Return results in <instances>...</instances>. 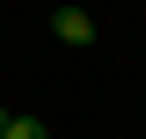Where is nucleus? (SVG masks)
<instances>
[{"mask_svg": "<svg viewBox=\"0 0 146 139\" xmlns=\"http://www.w3.org/2000/svg\"><path fill=\"white\" fill-rule=\"evenodd\" d=\"M0 139H51V124H44V117H7Z\"/></svg>", "mask_w": 146, "mask_h": 139, "instance_id": "2", "label": "nucleus"}, {"mask_svg": "<svg viewBox=\"0 0 146 139\" xmlns=\"http://www.w3.org/2000/svg\"><path fill=\"white\" fill-rule=\"evenodd\" d=\"M51 37L80 51V44H95V15L88 7H51Z\"/></svg>", "mask_w": 146, "mask_h": 139, "instance_id": "1", "label": "nucleus"}, {"mask_svg": "<svg viewBox=\"0 0 146 139\" xmlns=\"http://www.w3.org/2000/svg\"><path fill=\"white\" fill-rule=\"evenodd\" d=\"M7 117H15V110H7V103H0V132H7Z\"/></svg>", "mask_w": 146, "mask_h": 139, "instance_id": "3", "label": "nucleus"}]
</instances>
